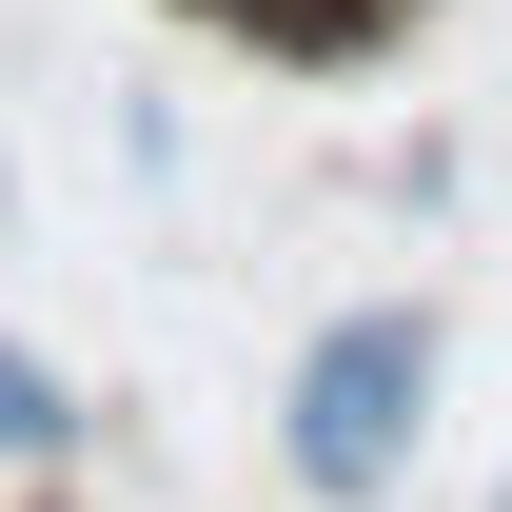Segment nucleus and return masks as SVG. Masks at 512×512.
<instances>
[{
    "label": "nucleus",
    "instance_id": "f257e3e1",
    "mask_svg": "<svg viewBox=\"0 0 512 512\" xmlns=\"http://www.w3.org/2000/svg\"><path fill=\"white\" fill-rule=\"evenodd\" d=\"M414 394H434V335L414 316H335L316 355H296V473H316V493H394Z\"/></svg>",
    "mask_w": 512,
    "mask_h": 512
},
{
    "label": "nucleus",
    "instance_id": "f03ea898",
    "mask_svg": "<svg viewBox=\"0 0 512 512\" xmlns=\"http://www.w3.org/2000/svg\"><path fill=\"white\" fill-rule=\"evenodd\" d=\"M60 434H79V394L40 375V355H0V453H60Z\"/></svg>",
    "mask_w": 512,
    "mask_h": 512
},
{
    "label": "nucleus",
    "instance_id": "7ed1b4c3",
    "mask_svg": "<svg viewBox=\"0 0 512 512\" xmlns=\"http://www.w3.org/2000/svg\"><path fill=\"white\" fill-rule=\"evenodd\" d=\"M217 20H256V40H355V0H217Z\"/></svg>",
    "mask_w": 512,
    "mask_h": 512
}]
</instances>
